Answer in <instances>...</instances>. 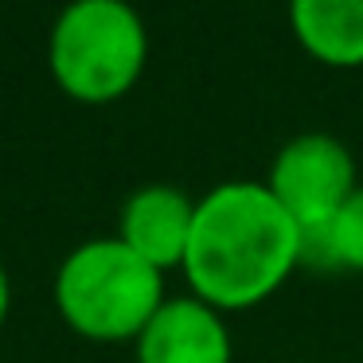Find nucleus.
Instances as JSON below:
<instances>
[{"label":"nucleus","instance_id":"obj_2","mask_svg":"<svg viewBox=\"0 0 363 363\" xmlns=\"http://www.w3.org/2000/svg\"><path fill=\"white\" fill-rule=\"evenodd\" d=\"M164 274L118 235L74 246L55 274V308L71 332L94 344H125L164 305Z\"/></svg>","mask_w":363,"mask_h":363},{"label":"nucleus","instance_id":"obj_7","mask_svg":"<svg viewBox=\"0 0 363 363\" xmlns=\"http://www.w3.org/2000/svg\"><path fill=\"white\" fill-rule=\"evenodd\" d=\"M289 28L316 63L336 71L363 67V0H289Z\"/></svg>","mask_w":363,"mask_h":363},{"label":"nucleus","instance_id":"obj_9","mask_svg":"<svg viewBox=\"0 0 363 363\" xmlns=\"http://www.w3.org/2000/svg\"><path fill=\"white\" fill-rule=\"evenodd\" d=\"M9 308H12V281H9V269L0 262V328L9 320Z\"/></svg>","mask_w":363,"mask_h":363},{"label":"nucleus","instance_id":"obj_4","mask_svg":"<svg viewBox=\"0 0 363 363\" xmlns=\"http://www.w3.org/2000/svg\"><path fill=\"white\" fill-rule=\"evenodd\" d=\"M266 184L274 199L285 207L301 235L324 230L340 215V207L359 188L355 157L340 137L332 133H297L274 152Z\"/></svg>","mask_w":363,"mask_h":363},{"label":"nucleus","instance_id":"obj_5","mask_svg":"<svg viewBox=\"0 0 363 363\" xmlns=\"http://www.w3.org/2000/svg\"><path fill=\"white\" fill-rule=\"evenodd\" d=\"M137 363H235V336L219 308L199 297H168L133 340Z\"/></svg>","mask_w":363,"mask_h":363},{"label":"nucleus","instance_id":"obj_1","mask_svg":"<svg viewBox=\"0 0 363 363\" xmlns=\"http://www.w3.org/2000/svg\"><path fill=\"white\" fill-rule=\"evenodd\" d=\"M184 277L219 313L269 301L301 269V227L262 180H227L196 199Z\"/></svg>","mask_w":363,"mask_h":363},{"label":"nucleus","instance_id":"obj_8","mask_svg":"<svg viewBox=\"0 0 363 363\" xmlns=\"http://www.w3.org/2000/svg\"><path fill=\"white\" fill-rule=\"evenodd\" d=\"M301 266L363 274V184L324 230L301 235Z\"/></svg>","mask_w":363,"mask_h":363},{"label":"nucleus","instance_id":"obj_6","mask_svg":"<svg viewBox=\"0 0 363 363\" xmlns=\"http://www.w3.org/2000/svg\"><path fill=\"white\" fill-rule=\"evenodd\" d=\"M191 223H196V199L188 191L176 184H145L121 203L118 238L137 258L168 274L184 266Z\"/></svg>","mask_w":363,"mask_h":363},{"label":"nucleus","instance_id":"obj_3","mask_svg":"<svg viewBox=\"0 0 363 363\" xmlns=\"http://www.w3.org/2000/svg\"><path fill=\"white\" fill-rule=\"evenodd\" d=\"M149 28L129 0H71L48 35V71L67 98L110 106L141 82Z\"/></svg>","mask_w":363,"mask_h":363}]
</instances>
